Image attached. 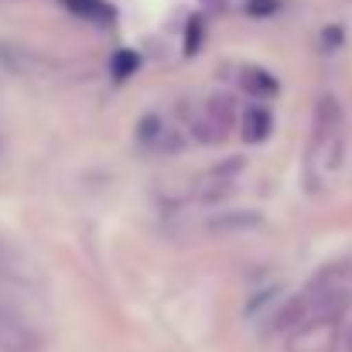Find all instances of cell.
<instances>
[{"label":"cell","mask_w":352,"mask_h":352,"mask_svg":"<svg viewBox=\"0 0 352 352\" xmlns=\"http://www.w3.org/2000/svg\"><path fill=\"white\" fill-rule=\"evenodd\" d=\"M336 339H339L336 318H308L298 325V332L291 339V352H332Z\"/></svg>","instance_id":"6da1fadb"},{"label":"cell","mask_w":352,"mask_h":352,"mask_svg":"<svg viewBox=\"0 0 352 352\" xmlns=\"http://www.w3.org/2000/svg\"><path fill=\"white\" fill-rule=\"evenodd\" d=\"M41 336L10 308L0 305V352H38Z\"/></svg>","instance_id":"7a4b0ae2"},{"label":"cell","mask_w":352,"mask_h":352,"mask_svg":"<svg viewBox=\"0 0 352 352\" xmlns=\"http://www.w3.org/2000/svg\"><path fill=\"white\" fill-rule=\"evenodd\" d=\"M260 226V212L253 209H236V212H219L206 223V230L216 236H230V233H243V230H256Z\"/></svg>","instance_id":"3957f363"},{"label":"cell","mask_w":352,"mask_h":352,"mask_svg":"<svg viewBox=\"0 0 352 352\" xmlns=\"http://www.w3.org/2000/svg\"><path fill=\"white\" fill-rule=\"evenodd\" d=\"M339 123H342V107H339V100H336L332 93L318 96V103H315V137H318V140L336 137Z\"/></svg>","instance_id":"277c9868"},{"label":"cell","mask_w":352,"mask_h":352,"mask_svg":"<svg viewBox=\"0 0 352 352\" xmlns=\"http://www.w3.org/2000/svg\"><path fill=\"white\" fill-rule=\"evenodd\" d=\"M206 120L226 137L230 130L236 126V103L233 96H226V93H216V96H209V103H206Z\"/></svg>","instance_id":"5b68a950"},{"label":"cell","mask_w":352,"mask_h":352,"mask_svg":"<svg viewBox=\"0 0 352 352\" xmlns=\"http://www.w3.org/2000/svg\"><path fill=\"white\" fill-rule=\"evenodd\" d=\"M267 137H270V113H267L263 107L246 110V113H243V140L260 144V140H267Z\"/></svg>","instance_id":"8992f818"},{"label":"cell","mask_w":352,"mask_h":352,"mask_svg":"<svg viewBox=\"0 0 352 352\" xmlns=\"http://www.w3.org/2000/svg\"><path fill=\"white\" fill-rule=\"evenodd\" d=\"M65 3H69V10L82 14L86 21H103V24L113 21V7L103 3V0H65Z\"/></svg>","instance_id":"52a82bcc"},{"label":"cell","mask_w":352,"mask_h":352,"mask_svg":"<svg viewBox=\"0 0 352 352\" xmlns=\"http://www.w3.org/2000/svg\"><path fill=\"white\" fill-rule=\"evenodd\" d=\"M301 322H308V298H294L277 318H274V329H298Z\"/></svg>","instance_id":"ba28073f"},{"label":"cell","mask_w":352,"mask_h":352,"mask_svg":"<svg viewBox=\"0 0 352 352\" xmlns=\"http://www.w3.org/2000/svg\"><path fill=\"white\" fill-rule=\"evenodd\" d=\"M243 86H246L250 93H256V96H270V93H277V82H274L267 72H256V69H250V72L243 76Z\"/></svg>","instance_id":"9c48e42d"},{"label":"cell","mask_w":352,"mask_h":352,"mask_svg":"<svg viewBox=\"0 0 352 352\" xmlns=\"http://www.w3.org/2000/svg\"><path fill=\"white\" fill-rule=\"evenodd\" d=\"M195 137H199L202 144H219V140H223V133H219L209 120H199V123H195Z\"/></svg>","instance_id":"30bf717a"},{"label":"cell","mask_w":352,"mask_h":352,"mask_svg":"<svg viewBox=\"0 0 352 352\" xmlns=\"http://www.w3.org/2000/svg\"><path fill=\"white\" fill-rule=\"evenodd\" d=\"M346 349L352 352V329H349V332H346Z\"/></svg>","instance_id":"8fae6325"},{"label":"cell","mask_w":352,"mask_h":352,"mask_svg":"<svg viewBox=\"0 0 352 352\" xmlns=\"http://www.w3.org/2000/svg\"><path fill=\"white\" fill-rule=\"evenodd\" d=\"M0 151H3V140H0Z\"/></svg>","instance_id":"7c38bea8"}]
</instances>
